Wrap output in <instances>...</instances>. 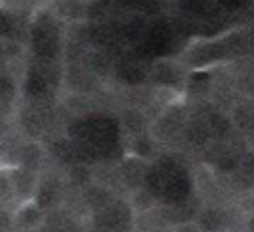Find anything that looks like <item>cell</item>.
Instances as JSON below:
<instances>
[{"mask_svg": "<svg viewBox=\"0 0 254 232\" xmlns=\"http://www.w3.org/2000/svg\"><path fill=\"white\" fill-rule=\"evenodd\" d=\"M50 0H0V12H14V14H34L42 10Z\"/></svg>", "mask_w": 254, "mask_h": 232, "instance_id": "7a4b0ae2", "label": "cell"}, {"mask_svg": "<svg viewBox=\"0 0 254 232\" xmlns=\"http://www.w3.org/2000/svg\"><path fill=\"white\" fill-rule=\"evenodd\" d=\"M46 222V212L34 196L18 200L10 214L12 232H38Z\"/></svg>", "mask_w": 254, "mask_h": 232, "instance_id": "6da1fadb", "label": "cell"}, {"mask_svg": "<svg viewBox=\"0 0 254 232\" xmlns=\"http://www.w3.org/2000/svg\"><path fill=\"white\" fill-rule=\"evenodd\" d=\"M157 99H159L163 105L171 107V105L183 103V101H185V93L179 91V89H175V87H171V85H163V87L157 89Z\"/></svg>", "mask_w": 254, "mask_h": 232, "instance_id": "3957f363", "label": "cell"}, {"mask_svg": "<svg viewBox=\"0 0 254 232\" xmlns=\"http://www.w3.org/2000/svg\"><path fill=\"white\" fill-rule=\"evenodd\" d=\"M173 232H208L204 226H200L194 220H187V222H179L173 226Z\"/></svg>", "mask_w": 254, "mask_h": 232, "instance_id": "277c9868", "label": "cell"}]
</instances>
